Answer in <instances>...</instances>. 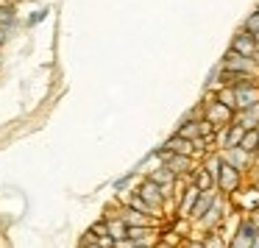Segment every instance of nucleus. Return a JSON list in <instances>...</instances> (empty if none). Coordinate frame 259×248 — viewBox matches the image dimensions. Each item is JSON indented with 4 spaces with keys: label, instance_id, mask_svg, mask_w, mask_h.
Masks as SVG:
<instances>
[{
    "label": "nucleus",
    "instance_id": "4be33fe9",
    "mask_svg": "<svg viewBox=\"0 0 259 248\" xmlns=\"http://www.w3.org/2000/svg\"><path fill=\"white\" fill-rule=\"evenodd\" d=\"M12 20H14V12H12V9H9V6H3V9H0V25L6 28V25L12 23Z\"/></svg>",
    "mask_w": 259,
    "mask_h": 248
},
{
    "label": "nucleus",
    "instance_id": "1a4fd4ad",
    "mask_svg": "<svg viewBox=\"0 0 259 248\" xmlns=\"http://www.w3.org/2000/svg\"><path fill=\"white\" fill-rule=\"evenodd\" d=\"M234 120L242 129H259V103H253L251 109H242L240 114H234Z\"/></svg>",
    "mask_w": 259,
    "mask_h": 248
},
{
    "label": "nucleus",
    "instance_id": "a878e982",
    "mask_svg": "<svg viewBox=\"0 0 259 248\" xmlns=\"http://www.w3.org/2000/svg\"><path fill=\"white\" fill-rule=\"evenodd\" d=\"M253 39H256V45H259V34H253Z\"/></svg>",
    "mask_w": 259,
    "mask_h": 248
},
{
    "label": "nucleus",
    "instance_id": "f3484780",
    "mask_svg": "<svg viewBox=\"0 0 259 248\" xmlns=\"http://www.w3.org/2000/svg\"><path fill=\"white\" fill-rule=\"evenodd\" d=\"M151 179L156 181L159 187H167V184H173V181H176V173H173V170L167 168V164H164V168L153 170V173H151Z\"/></svg>",
    "mask_w": 259,
    "mask_h": 248
},
{
    "label": "nucleus",
    "instance_id": "393cba45",
    "mask_svg": "<svg viewBox=\"0 0 259 248\" xmlns=\"http://www.w3.org/2000/svg\"><path fill=\"white\" fill-rule=\"evenodd\" d=\"M253 62H256V64H259V48H256V56H253Z\"/></svg>",
    "mask_w": 259,
    "mask_h": 248
},
{
    "label": "nucleus",
    "instance_id": "0eeeda50",
    "mask_svg": "<svg viewBox=\"0 0 259 248\" xmlns=\"http://www.w3.org/2000/svg\"><path fill=\"white\" fill-rule=\"evenodd\" d=\"M140 195L145 198L148 203H151V206H159V203H162V187L156 184V181L153 179H148V181H142V187H140Z\"/></svg>",
    "mask_w": 259,
    "mask_h": 248
},
{
    "label": "nucleus",
    "instance_id": "bb28decb",
    "mask_svg": "<svg viewBox=\"0 0 259 248\" xmlns=\"http://www.w3.org/2000/svg\"><path fill=\"white\" fill-rule=\"evenodd\" d=\"M253 248H259V237H256V242H253Z\"/></svg>",
    "mask_w": 259,
    "mask_h": 248
},
{
    "label": "nucleus",
    "instance_id": "39448f33",
    "mask_svg": "<svg viewBox=\"0 0 259 248\" xmlns=\"http://www.w3.org/2000/svg\"><path fill=\"white\" fill-rule=\"evenodd\" d=\"M218 187L223 192H234L237 187H240V170L234 168V164H229L223 159V168H220V173H218Z\"/></svg>",
    "mask_w": 259,
    "mask_h": 248
},
{
    "label": "nucleus",
    "instance_id": "aec40b11",
    "mask_svg": "<svg viewBox=\"0 0 259 248\" xmlns=\"http://www.w3.org/2000/svg\"><path fill=\"white\" fill-rule=\"evenodd\" d=\"M123 223L125 226H148V218H142L140 212H134V209H131V212H125Z\"/></svg>",
    "mask_w": 259,
    "mask_h": 248
},
{
    "label": "nucleus",
    "instance_id": "a211bd4d",
    "mask_svg": "<svg viewBox=\"0 0 259 248\" xmlns=\"http://www.w3.org/2000/svg\"><path fill=\"white\" fill-rule=\"evenodd\" d=\"M148 234H151V229H148V226H128V240L137 242V245H140Z\"/></svg>",
    "mask_w": 259,
    "mask_h": 248
},
{
    "label": "nucleus",
    "instance_id": "6ab92c4d",
    "mask_svg": "<svg viewBox=\"0 0 259 248\" xmlns=\"http://www.w3.org/2000/svg\"><path fill=\"white\" fill-rule=\"evenodd\" d=\"M242 31H248V34H259V12L248 14L245 23H242Z\"/></svg>",
    "mask_w": 259,
    "mask_h": 248
},
{
    "label": "nucleus",
    "instance_id": "2eb2a0df",
    "mask_svg": "<svg viewBox=\"0 0 259 248\" xmlns=\"http://www.w3.org/2000/svg\"><path fill=\"white\" fill-rule=\"evenodd\" d=\"M179 134L184 137V140H201V120H187V123H181Z\"/></svg>",
    "mask_w": 259,
    "mask_h": 248
},
{
    "label": "nucleus",
    "instance_id": "c85d7f7f",
    "mask_svg": "<svg viewBox=\"0 0 259 248\" xmlns=\"http://www.w3.org/2000/svg\"><path fill=\"white\" fill-rule=\"evenodd\" d=\"M256 12H259V6H256Z\"/></svg>",
    "mask_w": 259,
    "mask_h": 248
},
{
    "label": "nucleus",
    "instance_id": "ddd939ff",
    "mask_svg": "<svg viewBox=\"0 0 259 248\" xmlns=\"http://www.w3.org/2000/svg\"><path fill=\"white\" fill-rule=\"evenodd\" d=\"M212 203H214V192H212V190H209V192H201V195H198L195 209H192V218H203V215L212 209Z\"/></svg>",
    "mask_w": 259,
    "mask_h": 248
},
{
    "label": "nucleus",
    "instance_id": "7ed1b4c3",
    "mask_svg": "<svg viewBox=\"0 0 259 248\" xmlns=\"http://www.w3.org/2000/svg\"><path fill=\"white\" fill-rule=\"evenodd\" d=\"M256 237H259L256 223H253V220H242L240 229H237V234L231 237V245L229 248H253Z\"/></svg>",
    "mask_w": 259,
    "mask_h": 248
},
{
    "label": "nucleus",
    "instance_id": "6e6552de",
    "mask_svg": "<svg viewBox=\"0 0 259 248\" xmlns=\"http://www.w3.org/2000/svg\"><path fill=\"white\" fill-rule=\"evenodd\" d=\"M164 148H167L170 153H181V156H192V140H184L181 134H173L167 142H164Z\"/></svg>",
    "mask_w": 259,
    "mask_h": 248
},
{
    "label": "nucleus",
    "instance_id": "412c9836",
    "mask_svg": "<svg viewBox=\"0 0 259 248\" xmlns=\"http://www.w3.org/2000/svg\"><path fill=\"white\" fill-rule=\"evenodd\" d=\"M131 209H140V212H151L153 206H151V203H148L142 195H134V198H131Z\"/></svg>",
    "mask_w": 259,
    "mask_h": 248
},
{
    "label": "nucleus",
    "instance_id": "f03ea898",
    "mask_svg": "<svg viewBox=\"0 0 259 248\" xmlns=\"http://www.w3.org/2000/svg\"><path fill=\"white\" fill-rule=\"evenodd\" d=\"M220 67H223V70H231V73H251V75H253L259 64L253 62V59H248V56H240V53H234V51H226Z\"/></svg>",
    "mask_w": 259,
    "mask_h": 248
},
{
    "label": "nucleus",
    "instance_id": "4468645a",
    "mask_svg": "<svg viewBox=\"0 0 259 248\" xmlns=\"http://www.w3.org/2000/svg\"><path fill=\"white\" fill-rule=\"evenodd\" d=\"M240 148H242L245 153H251V156H253V153L259 151V129H248L245 137H242V142H240Z\"/></svg>",
    "mask_w": 259,
    "mask_h": 248
},
{
    "label": "nucleus",
    "instance_id": "5701e85b",
    "mask_svg": "<svg viewBox=\"0 0 259 248\" xmlns=\"http://www.w3.org/2000/svg\"><path fill=\"white\" fill-rule=\"evenodd\" d=\"M184 248H206V245L201 240H190V242H184Z\"/></svg>",
    "mask_w": 259,
    "mask_h": 248
},
{
    "label": "nucleus",
    "instance_id": "f257e3e1",
    "mask_svg": "<svg viewBox=\"0 0 259 248\" xmlns=\"http://www.w3.org/2000/svg\"><path fill=\"white\" fill-rule=\"evenodd\" d=\"M203 109H206V117L203 120H209L212 126H218V129H226V126H231L234 123V109H229V106H223V103H218V101H212V103H203Z\"/></svg>",
    "mask_w": 259,
    "mask_h": 248
},
{
    "label": "nucleus",
    "instance_id": "dca6fc26",
    "mask_svg": "<svg viewBox=\"0 0 259 248\" xmlns=\"http://www.w3.org/2000/svg\"><path fill=\"white\" fill-rule=\"evenodd\" d=\"M214 101L223 103V106H229V109H234V112H237V95H234V87H220L218 95H214Z\"/></svg>",
    "mask_w": 259,
    "mask_h": 248
},
{
    "label": "nucleus",
    "instance_id": "9b49d317",
    "mask_svg": "<svg viewBox=\"0 0 259 248\" xmlns=\"http://www.w3.org/2000/svg\"><path fill=\"white\" fill-rule=\"evenodd\" d=\"M164 164H167V168L173 170L176 176H181V173H192V156H181V153H173V156H170Z\"/></svg>",
    "mask_w": 259,
    "mask_h": 248
},
{
    "label": "nucleus",
    "instance_id": "423d86ee",
    "mask_svg": "<svg viewBox=\"0 0 259 248\" xmlns=\"http://www.w3.org/2000/svg\"><path fill=\"white\" fill-rule=\"evenodd\" d=\"M234 95H237V112H242V109H251L253 103H259V84L234 87Z\"/></svg>",
    "mask_w": 259,
    "mask_h": 248
},
{
    "label": "nucleus",
    "instance_id": "b1692460",
    "mask_svg": "<svg viewBox=\"0 0 259 248\" xmlns=\"http://www.w3.org/2000/svg\"><path fill=\"white\" fill-rule=\"evenodd\" d=\"M3 42H6V28L0 25V45H3Z\"/></svg>",
    "mask_w": 259,
    "mask_h": 248
},
{
    "label": "nucleus",
    "instance_id": "9d476101",
    "mask_svg": "<svg viewBox=\"0 0 259 248\" xmlns=\"http://www.w3.org/2000/svg\"><path fill=\"white\" fill-rule=\"evenodd\" d=\"M198 195H201V190H198L195 184H192V187H187L184 198H181V206H179V215H181V218L192 215V209H195V203H198Z\"/></svg>",
    "mask_w": 259,
    "mask_h": 248
},
{
    "label": "nucleus",
    "instance_id": "f8f14e48",
    "mask_svg": "<svg viewBox=\"0 0 259 248\" xmlns=\"http://www.w3.org/2000/svg\"><path fill=\"white\" fill-rule=\"evenodd\" d=\"M192 179H195V187H198L201 192H209L214 184H218V181H214V176L209 173L206 168H201V170H192Z\"/></svg>",
    "mask_w": 259,
    "mask_h": 248
},
{
    "label": "nucleus",
    "instance_id": "cd10ccee",
    "mask_svg": "<svg viewBox=\"0 0 259 248\" xmlns=\"http://www.w3.org/2000/svg\"><path fill=\"white\" fill-rule=\"evenodd\" d=\"M134 248H145V245H134Z\"/></svg>",
    "mask_w": 259,
    "mask_h": 248
},
{
    "label": "nucleus",
    "instance_id": "20e7f679",
    "mask_svg": "<svg viewBox=\"0 0 259 248\" xmlns=\"http://www.w3.org/2000/svg\"><path fill=\"white\" fill-rule=\"evenodd\" d=\"M256 39H253V34H248V31H240V34L231 39V45H229V51H234V53H240V56H248V59H253L256 56Z\"/></svg>",
    "mask_w": 259,
    "mask_h": 248
}]
</instances>
